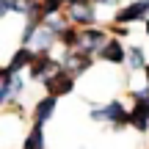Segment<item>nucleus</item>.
I'll return each instance as SVG.
<instances>
[{
	"instance_id": "423d86ee",
	"label": "nucleus",
	"mask_w": 149,
	"mask_h": 149,
	"mask_svg": "<svg viewBox=\"0 0 149 149\" xmlns=\"http://www.w3.org/2000/svg\"><path fill=\"white\" fill-rule=\"evenodd\" d=\"M105 33H102V31H94V28H91V31H83V33H80V47H83V50H88V53H91V50H97V47H105Z\"/></svg>"
},
{
	"instance_id": "7ed1b4c3",
	"label": "nucleus",
	"mask_w": 149,
	"mask_h": 149,
	"mask_svg": "<svg viewBox=\"0 0 149 149\" xmlns=\"http://www.w3.org/2000/svg\"><path fill=\"white\" fill-rule=\"evenodd\" d=\"M88 66H91V61H88L86 53H69L64 58V69L69 72V74H80L83 69H88Z\"/></svg>"
},
{
	"instance_id": "ddd939ff",
	"label": "nucleus",
	"mask_w": 149,
	"mask_h": 149,
	"mask_svg": "<svg viewBox=\"0 0 149 149\" xmlns=\"http://www.w3.org/2000/svg\"><path fill=\"white\" fill-rule=\"evenodd\" d=\"M127 55H130V58H127V64L133 66V69H141V66H144V53H141L138 47H135L133 53H127Z\"/></svg>"
},
{
	"instance_id": "39448f33",
	"label": "nucleus",
	"mask_w": 149,
	"mask_h": 149,
	"mask_svg": "<svg viewBox=\"0 0 149 149\" xmlns=\"http://www.w3.org/2000/svg\"><path fill=\"white\" fill-rule=\"evenodd\" d=\"M146 14H149V0H138V3L127 6L116 19L119 22H133V19H141V17H146Z\"/></svg>"
},
{
	"instance_id": "2eb2a0df",
	"label": "nucleus",
	"mask_w": 149,
	"mask_h": 149,
	"mask_svg": "<svg viewBox=\"0 0 149 149\" xmlns=\"http://www.w3.org/2000/svg\"><path fill=\"white\" fill-rule=\"evenodd\" d=\"M100 3H116V0H100Z\"/></svg>"
},
{
	"instance_id": "f03ea898",
	"label": "nucleus",
	"mask_w": 149,
	"mask_h": 149,
	"mask_svg": "<svg viewBox=\"0 0 149 149\" xmlns=\"http://www.w3.org/2000/svg\"><path fill=\"white\" fill-rule=\"evenodd\" d=\"M94 119H97V122H102V119H111V122H116V124H124L130 116H127V111H124L122 102H111L105 111H94Z\"/></svg>"
},
{
	"instance_id": "1a4fd4ad",
	"label": "nucleus",
	"mask_w": 149,
	"mask_h": 149,
	"mask_svg": "<svg viewBox=\"0 0 149 149\" xmlns=\"http://www.w3.org/2000/svg\"><path fill=\"white\" fill-rule=\"evenodd\" d=\"M102 58H105V61H113V64H119V61L124 58V53H122V47H119V42H108L105 47H102Z\"/></svg>"
},
{
	"instance_id": "9d476101",
	"label": "nucleus",
	"mask_w": 149,
	"mask_h": 149,
	"mask_svg": "<svg viewBox=\"0 0 149 149\" xmlns=\"http://www.w3.org/2000/svg\"><path fill=\"white\" fill-rule=\"evenodd\" d=\"M22 149H44V135H42V124H36V127L31 130V135H28L25 146Z\"/></svg>"
},
{
	"instance_id": "20e7f679",
	"label": "nucleus",
	"mask_w": 149,
	"mask_h": 149,
	"mask_svg": "<svg viewBox=\"0 0 149 149\" xmlns=\"http://www.w3.org/2000/svg\"><path fill=\"white\" fill-rule=\"evenodd\" d=\"M31 69H33V77L47 80L50 74H55V61L50 58V55H36V61L31 64Z\"/></svg>"
},
{
	"instance_id": "9b49d317",
	"label": "nucleus",
	"mask_w": 149,
	"mask_h": 149,
	"mask_svg": "<svg viewBox=\"0 0 149 149\" xmlns=\"http://www.w3.org/2000/svg\"><path fill=\"white\" fill-rule=\"evenodd\" d=\"M69 17L74 22H91L94 19V11H91V6H72Z\"/></svg>"
},
{
	"instance_id": "dca6fc26",
	"label": "nucleus",
	"mask_w": 149,
	"mask_h": 149,
	"mask_svg": "<svg viewBox=\"0 0 149 149\" xmlns=\"http://www.w3.org/2000/svg\"><path fill=\"white\" fill-rule=\"evenodd\" d=\"M146 28H149V19H146Z\"/></svg>"
},
{
	"instance_id": "4468645a",
	"label": "nucleus",
	"mask_w": 149,
	"mask_h": 149,
	"mask_svg": "<svg viewBox=\"0 0 149 149\" xmlns=\"http://www.w3.org/2000/svg\"><path fill=\"white\" fill-rule=\"evenodd\" d=\"M66 3H69V6H83L86 0H66Z\"/></svg>"
},
{
	"instance_id": "0eeeda50",
	"label": "nucleus",
	"mask_w": 149,
	"mask_h": 149,
	"mask_svg": "<svg viewBox=\"0 0 149 149\" xmlns=\"http://www.w3.org/2000/svg\"><path fill=\"white\" fill-rule=\"evenodd\" d=\"M33 61H36V55H33L31 50H19V53L14 55V61H11V64L6 66V69H8V72H17V69H22V66L33 64Z\"/></svg>"
},
{
	"instance_id": "6e6552de",
	"label": "nucleus",
	"mask_w": 149,
	"mask_h": 149,
	"mask_svg": "<svg viewBox=\"0 0 149 149\" xmlns=\"http://www.w3.org/2000/svg\"><path fill=\"white\" fill-rule=\"evenodd\" d=\"M53 108H55V97H44V100L36 105V124L47 122L50 113H53Z\"/></svg>"
},
{
	"instance_id": "f3484780",
	"label": "nucleus",
	"mask_w": 149,
	"mask_h": 149,
	"mask_svg": "<svg viewBox=\"0 0 149 149\" xmlns=\"http://www.w3.org/2000/svg\"><path fill=\"white\" fill-rule=\"evenodd\" d=\"M146 74H149V66H146Z\"/></svg>"
},
{
	"instance_id": "f8f14e48",
	"label": "nucleus",
	"mask_w": 149,
	"mask_h": 149,
	"mask_svg": "<svg viewBox=\"0 0 149 149\" xmlns=\"http://www.w3.org/2000/svg\"><path fill=\"white\" fill-rule=\"evenodd\" d=\"M61 3H66V0H42V14L44 17H47V14H58Z\"/></svg>"
},
{
	"instance_id": "f257e3e1",
	"label": "nucleus",
	"mask_w": 149,
	"mask_h": 149,
	"mask_svg": "<svg viewBox=\"0 0 149 149\" xmlns=\"http://www.w3.org/2000/svg\"><path fill=\"white\" fill-rule=\"evenodd\" d=\"M44 86H47L50 97L66 94V91L72 88V74H69V72H55V74H50V77L44 80Z\"/></svg>"
}]
</instances>
